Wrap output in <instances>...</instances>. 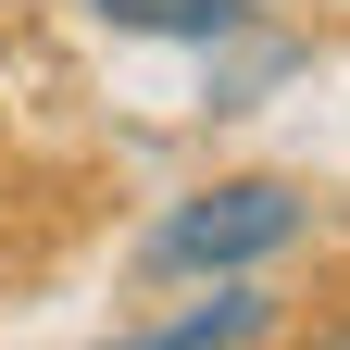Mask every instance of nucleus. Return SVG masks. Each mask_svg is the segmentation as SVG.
<instances>
[{"mask_svg":"<svg viewBox=\"0 0 350 350\" xmlns=\"http://www.w3.org/2000/svg\"><path fill=\"white\" fill-rule=\"evenodd\" d=\"M300 238V188H275V175H238V188H200L175 226L150 238V262L163 275H238V262H262V250H288Z\"/></svg>","mask_w":350,"mask_h":350,"instance_id":"f257e3e1","label":"nucleus"},{"mask_svg":"<svg viewBox=\"0 0 350 350\" xmlns=\"http://www.w3.org/2000/svg\"><path fill=\"white\" fill-rule=\"evenodd\" d=\"M88 13L125 25V38H200V51L250 38V0H88Z\"/></svg>","mask_w":350,"mask_h":350,"instance_id":"f03ea898","label":"nucleus"},{"mask_svg":"<svg viewBox=\"0 0 350 350\" xmlns=\"http://www.w3.org/2000/svg\"><path fill=\"white\" fill-rule=\"evenodd\" d=\"M262 325H275V300L226 288V300H200V313H175V325H138V350H213V338H262Z\"/></svg>","mask_w":350,"mask_h":350,"instance_id":"7ed1b4c3","label":"nucleus"}]
</instances>
